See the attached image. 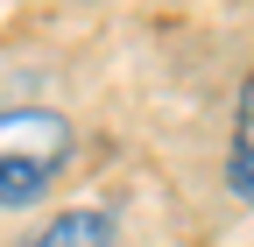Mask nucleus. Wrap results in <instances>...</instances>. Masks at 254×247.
Wrapping results in <instances>:
<instances>
[{
    "mask_svg": "<svg viewBox=\"0 0 254 247\" xmlns=\"http://www.w3.org/2000/svg\"><path fill=\"white\" fill-rule=\"evenodd\" d=\"M71 163V127L64 113L14 106L0 113V205H36Z\"/></svg>",
    "mask_w": 254,
    "mask_h": 247,
    "instance_id": "f257e3e1",
    "label": "nucleus"
},
{
    "mask_svg": "<svg viewBox=\"0 0 254 247\" xmlns=\"http://www.w3.org/2000/svg\"><path fill=\"white\" fill-rule=\"evenodd\" d=\"M21 247H113V219L92 212V205H78V212H57V219L43 233H28Z\"/></svg>",
    "mask_w": 254,
    "mask_h": 247,
    "instance_id": "f03ea898",
    "label": "nucleus"
},
{
    "mask_svg": "<svg viewBox=\"0 0 254 247\" xmlns=\"http://www.w3.org/2000/svg\"><path fill=\"white\" fill-rule=\"evenodd\" d=\"M226 184H233V198L254 205V71L240 85V106H233V148H226Z\"/></svg>",
    "mask_w": 254,
    "mask_h": 247,
    "instance_id": "7ed1b4c3",
    "label": "nucleus"
}]
</instances>
